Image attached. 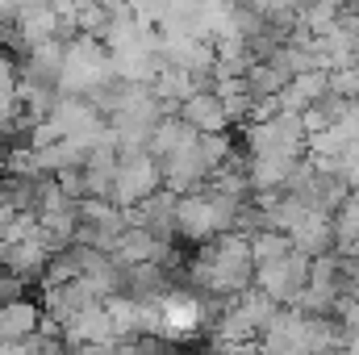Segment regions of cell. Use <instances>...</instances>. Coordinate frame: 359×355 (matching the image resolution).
I'll return each mask as SVG.
<instances>
[{"label": "cell", "mask_w": 359, "mask_h": 355, "mask_svg": "<svg viewBox=\"0 0 359 355\" xmlns=\"http://www.w3.org/2000/svg\"><path fill=\"white\" fill-rule=\"evenodd\" d=\"M113 80L109 46L88 34H72L63 42V72H59V92L63 96H88L92 88Z\"/></svg>", "instance_id": "obj_1"}, {"label": "cell", "mask_w": 359, "mask_h": 355, "mask_svg": "<svg viewBox=\"0 0 359 355\" xmlns=\"http://www.w3.org/2000/svg\"><path fill=\"white\" fill-rule=\"evenodd\" d=\"M176 113L196 130V134H226V126H234L230 121V113H226V105H222V96L213 88H201L192 92L188 100H180Z\"/></svg>", "instance_id": "obj_2"}, {"label": "cell", "mask_w": 359, "mask_h": 355, "mask_svg": "<svg viewBox=\"0 0 359 355\" xmlns=\"http://www.w3.org/2000/svg\"><path fill=\"white\" fill-rule=\"evenodd\" d=\"M42 326V309L25 297L17 301H0V343H21L29 335H38Z\"/></svg>", "instance_id": "obj_3"}, {"label": "cell", "mask_w": 359, "mask_h": 355, "mask_svg": "<svg viewBox=\"0 0 359 355\" xmlns=\"http://www.w3.org/2000/svg\"><path fill=\"white\" fill-rule=\"evenodd\" d=\"M25 0H0V34L4 29H13V21H17V8H21Z\"/></svg>", "instance_id": "obj_4"}]
</instances>
